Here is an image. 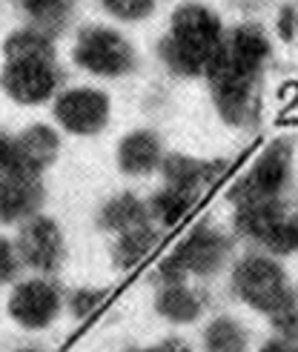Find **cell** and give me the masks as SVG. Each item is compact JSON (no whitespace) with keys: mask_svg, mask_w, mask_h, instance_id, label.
Masks as SVG:
<instances>
[{"mask_svg":"<svg viewBox=\"0 0 298 352\" xmlns=\"http://www.w3.org/2000/svg\"><path fill=\"white\" fill-rule=\"evenodd\" d=\"M270 324L278 329V336L287 341H298V289H290L287 298L270 315Z\"/></svg>","mask_w":298,"mask_h":352,"instance_id":"cell-22","label":"cell"},{"mask_svg":"<svg viewBox=\"0 0 298 352\" xmlns=\"http://www.w3.org/2000/svg\"><path fill=\"white\" fill-rule=\"evenodd\" d=\"M103 298H107L103 289H75L72 298H69V307H72L78 318H86V315H92L103 304Z\"/></svg>","mask_w":298,"mask_h":352,"instance_id":"cell-24","label":"cell"},{"mask_svg":"<svg viewBox=\"0 0 298 352\" xmlns=\"http://www.w3.org/2000/svg\"><path fill=\"white\" fill-rule=\"evenodd\" d=\"M61 307H63L61 289L43 278H32V280L17 284L12 298H9V315L26 329L49 327L58 318Z\"/></svg>","mask_w":298,"mask_h":352,"instance_id":"cell-10","label":"cell"},{"mask_svg":"<svg viewBox=\"0 0 298 352\" xmlns=\"http://www.w3.org/2000/svg\"><path fill=\"white\" fill-rule=\"evenodd\" d=\"M55 120L72 135H98L109 120V98L98 89H66L55 100Z\"/></svg>","mask_w":298,"mask_h":352,"instance_id":"cell-11","label":"cell"},{"mask_svg":"<svg viewBox=\"0 0 298 352\" xmlns=\"http://www.w3.org/2000/svg\"><path fill=\"white\" fill-rule=\"evenodd\" d=\"M195 195H198L195 189H184V186L167 184V189H161V192H155L152 195L147 209H149V215H155L161 223L172 226L189 212V206L195 204Z\"/></svg>","mask_w":298,"mask_h":352,"instance_id":"cell-17","label":"cell"},{"mask_svg":"<svg viewBox=\"0 0 298 352\" xmlns=\"http://www.w3.org/2000/svg\"><path fill=\"white\" fill-rule=\"evenodd\" d=\"M161 161H164L161 140L147 129H138V132L127 135L118 146V166L127 175H147L155 166H161Z\"/></svg>","mask_w":298,"mask_h":352,"instance_id":"cell-13","label":"cell"},{"mask_svg":"<svg viewBox=\"0 0 298 352\" xmlns=\"http://www.w3.org/2000/svg\"><path fill=\"white\" fill-rule=\"evenodd\" d=\"M161 166L167 175V184L195 189V192H198V186L215 181L226 169L224 161H195V157H187V155H167L161 161Z\"/></svg>","mask_w":298,"mask_h":352,"instance_id":"cell-14","label":"cell"},{"mask_svg":"<svg viewBox=\"0 0 298 352\" xmlns=\"http://www.w3.org/2000/svg\"><path fill=\"white\" fill-rule=\"evenodd\" d=\"M290 241H292V250H298V218L290 221Z\"/></svg>","mask_w":298,"mask_h":352,"instance_id":"cell-28","label":"cell"},{"mask_svg":"<svg viewBox=\"0 0 298 352\" xmlns=\"http://www.w3.org/2000/svg\"><path fill=\"white\" fill-rule=\"evenodd\" d=\"M235 226L247 238L264 243L270 252H292L290 241V221L278 201H255L235 206Z\"/></svg>","mask_w":298,"mask_h":352,"instance_id":"cell-8","label":"cell"},{"mask_svg":"<svg viewBox=\"0 0 298 352\" xmlns=\"http://www.w3.org/2000/svg\"><path fill=\"white\" fill-rule=\"evenodd\" d=\"M14 250L29 270L49 275V272H55L63 261V235L52 218L32 215L23 221Z\"/></svg>","mask_w":298,"mask_h":352,"instance_id":"cell-9","label":"cell"},{"mask_svg":"<svg viewBox=\"0 0 298 352\" xmlns=\"http://www.w3.org/2000/svg\"><path fill=\"white\" fill-rule=\"evenodd\" d=\"M290 169H292L290 140H273L250 166V172L230 189V198L235 201V206L255 201H278L284 186L290 184Z\"/></svg>","mask_w":298,"mask_h":352,"instance_id":"cell-5","label":"cell"},{"mask_svg":"<svg viewBox=\"0 0 298 352\" xmlns=\"http://www.w3.org/2000/svg\"><path fill=\"white\" fill-rule=\"evenodd\" d=\"M224 26L221 17L201 3H184L175 9L172 23L167 38L161 41L158 52H161L164 63L178 75H206L209 63L218 55L224 43Z\"/></svg>","mask_w":298,"mask_h":352,"instance_id":"cell-3","label":"cell"},{"mask_svg":"<svg viewBox=\"0 0 298 352\" xmlns=\"http://www.w3.org/2000/svg\"><path fill=\"white\" fill-rule=\"evenodd\" d=\"M292 287L278 263L267 255H247L233 270V292L253 309L270 315Z\"/></svg>","mask_w":298,"mask_h":352,"instance_id":"cell-6","label":"cell"},{"mask_svg":"<svg viewBox=\"0 0 298 352\" xmlns=\"http://www.w3.org/2000/svg\"><path fill=\"white\" fill-rule=\"evenodd\" d=\"M226 250H230V243L224 235L201 226L175 246L169 258H164V263L158 267V278L164 284H184L187 275H213L215 270H221Z\"/></svg>","mask_w":298,"mask_h":352,"instance_id":"cell-4","label":"cell"},{"mask_svg":"<svg viewBox=\"0 0 298 352\" xmlns=\"http://www.w3.org/2000/svg\"><path fill=\"white\" fill-rule=\"evenodd\" d=\"M17 3H21L23 12L38 23L41 32L52 34L55 29L63 26L66 14H69V9H72L75 0H17Z\"/></svg>","mask_w":298,"mask_h":352,"instance_id":"cell-21","label":"cell"},{"mask_svg":"<svg viewBox=\"0 0 298 352\" xmlns=\"http://www.w3.org/2000/svg\"><path fill=\"white\" fill-rule=\"evenodd\" d=\"M3 55L6 66L0 75V86L12 100L34 107L58 92L61 69L55 63L52 34L41 29H17L6 38Z\"/></svg>","mask_w":298,"mask_h":352,"instance_id":"cell-2","label":"cell"},{"mask_svg":"<svg viewBox=\"0 0 298 352\" xmlns=\"http://www.w3.org/2000/svg\"><path fill=\"white\" fill-rule=\"evenodd\" d=\"M129 352H155V349H129Z\"/></svg>","mask_w":298,"mask_h":352,"instance_id":"cell-29","label":"cell"},{"mask_svg":"<svg viewBox=\"0 0 298 352\" xmlns=\"http://www.w3.org/2000/svg\"><path fill=\"white\" fill-rule=\"evenodd\" d=\"M17 352H41V349H17Z\"/></svg>","mask_w":298,"mask_h":352,"instance_id":"cell-30","label":"cell"},{"mask_svg":"<svg viewBox=\"0 0 298 352\" xmlns=\"http://www.w3.org/2000/svg\"><path fill=\"white\" fill-rule=\"evenodd\" d=\"M147 218H149V209L138 201L132 192H124V195L112 198L107 206L100 209V226L103 230H115L118 235L147 223Z\"/></svg>","mask_w":298,"mask_h":352,"instance_id":"cell-16","label":"cell"},{"mask_svg":"<svg viewBox=\"0 0 298 352\" xmlns=\"http://www.w3.org/2000/svg\"><path fill=\"white\" fill-rule=\"evenodd\" d=\"M75 63L100 78H120L135 69V52L124 34L107 26H89L78 34Z\"/></svg>","mask_w":298,"mask_h":352,"instance_id":"cell-7","label":"cell"},{"mask_svg":"<svg viewBox=\"0 0 298 352\" xmlns=\"http://www.w3.org/2000/svg\"><path fill=\"white\" fill-rule=\"evenodd\" d=\"M250 336L235 318H215L204 329V349L206 352H247Z\"/></svg>","mask_w":298,"mask_h":352,"instance_id":"cell-18","label":"cell"},{"mask_svg":"<svg viewBox=\"0 0 298 352\" xmlns=\"http://www.w3.org/2000/svg\"><path fill=\"white\" fill-rule=\"evenodd\" d=\"M261 352H298V344L295 341H287V338H275V341L261 346Z\"/></svg>","mask_w":298,"mask_h":352,"instance_id":"cell-26","label":"cell"},{"mask_svg":"<svg viewBox=\"0 0 298 352\" xmlns=\"http://www.w3.org/2000/svg\"><path fill=\"white\" fill-rule=\"evenodd\" d=\"M270 58V41L261 26L241 23L224 38L218 55L206 69L215 107L226 123H247L255 112V80Z\"/></svg>","mask_w":298,"mask_h":352,"instance_id":"cell-1","label":"cell"},{"mask_svg":"<svg viewBox=\"0 0 298 352\" xmlns=\"http://www.w3.org/2000/svg\"><path fill=\"white\" fill-rule=\"evenodd\" d=\"M43 201L41 178H23V175H0V221L17 223L38 212Z\"/></svg>","mask_w":298,"mask_h":352,"instance_id":"cell-12","label":"cell"},{"mask_svg":"<svg viewBox=\"0 0 298 352\" xmlns=\"http://www.w3.org/2000/svg\"><path fill=\"white\" fill-rule=\"evenodd\" d=\"M155 238L158 235L149 223H141V226H135V230L120 232L118 243H115V261L120 267H135V263L155 246Z\"/></svg>","mask_w":298,"mask_h":352,"instance_id":"cell-20","label":"cell"},{"mask_svg":"<svg viewBox=\"0 0 298 352\" xmlns=\"http://www.w3.org/2000/svg\"><path fill=\"white\" fill-rule=\"evenodd\" d=\"M17 270H21V255H17L14 243L0 238V284H9V280H14Z\"/></svg>","mask_w":298,"mask_h":352,"instance_id":"cell-25","label":"cell"},{"mask_svg":"<svg viewBox=\"0 0 298 352\" xmlns=\"http://www.w3.org/2000/svg\"><path fill=\"white\" fill-rule=\"evenodd\" d=\"M155 352H192L184 341H178V338H167L164 344H158L155 346Z\"/></svg>","mask_w":298,"mask_h":352,"instance_id":"cell-27","label":"cell"},{"mask_svg":"<svg viewBox=\"0 0 298 352\" xmlns=\"http://www.w3.org/2000/svg\"><path fill=\"white\" fill-rule=\"evenodd\" d=\"M155 309L172 324H192L204 312V301L195 289L184 284H164L155 298Z\"/></svg>","mask_w":298,"mask_h":352,"instance_id":"cell-15","label":"cell"},{"mask_svg":"<svg viewBox=\"0 0 298 352\" xmlns=\"http://www.w3.org/2000/svg\"><path fill=\"white\" fill-rule=\"evenodd\" d=\"M41 166L32 161L21 135L0 132V175H23V178H41Z\"/></svg>","mask_w":298,"mask_h":352,"instance_id":"cell-19","label":"cell"},{"mask_svg":"<svg viewBox=\"0 0 298 352\" xmlns=\"http://www.w3.org/2000/svg\"><path fill=\"white\" fill-rule=\"evenodd\" d=\"M103 6L120 21H144L152 14L155 0H103Z\"/></svg>","mask_w":298,"mask_h":352,"instance_id":"cell-23","label":"cell"}]
</instances>
